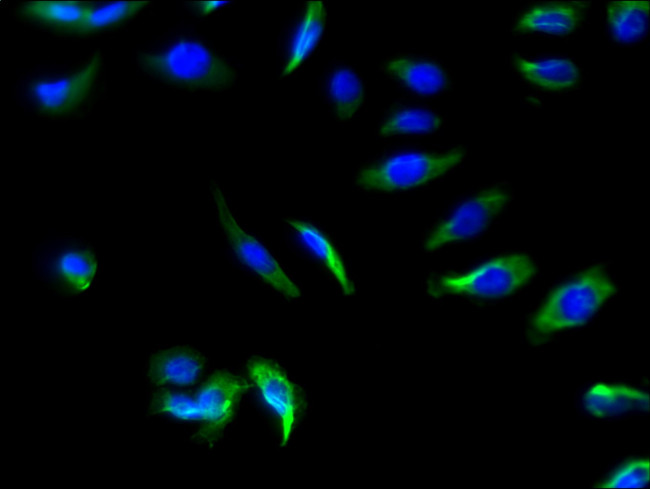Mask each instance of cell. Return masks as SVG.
<instances>
[{"label":"cell","mask_w":650,"mask_h":489,"mask_svg":"<svg viewBox=\"0 0 650 489\" xmlns=\"http://www.w3.org/2000/svg\"><path fill=\"white\" fill-rule=\"evenodd\" d=\"M108 93L105 56L99 49L69 64L39 65L22 73L14 87L20 108L50 122L88 117Z\"/></svg>","instance_id":"obj_1"},{"label":"cell","mask_w":650,"mask_h":489,"mask_svg":"<svg viewBox=\"0 0 650 489\" xmlns=\"http://www.w3.org/2000/svg\"><path fill=\"white\" fill-rule=\"evenodd\" d=\"M136 67L145 76L182 92H224L236 84V66L189 26L168 29L141 49Z\"/></svg>","instance_id":"obj_2"},{"label":"cell","mask_w":650,"mask_h":489,"mask_svg":"<svg viewBox=\"0 0 650 489\" xmlns=\"http://www.w3.org/2000/svg\"><path fill=\"white\" fill-rule=\"evenodd\" d=\"M249 384L242 377L219 370L195 389H151L146 403L151 418L187 425L192 443L215 447L234 420Z\"/></svg>","instance_id":"obj_3"},{"label":"cell","mask_w":650,"mask_h":489,"mask_svg":"<svg viewBox=\"0 0 650 489\" xmlns=\"http://www.w3.org/2000/svg\"><path fill=\"white\" fill-rule=\"evenodd\" d=\"M468 150L462 146H393L356 169L353 185L365 193H394L423 186L457 168Z\"/></svg>","instance_id":"obj_4"},{"label":"cell","mask_w":650,"mask_h":489,"mask_svg":"<svg viewBox=\"0 0 650 489\" xmlns=\"http://www.w3.org/2000/svg\"><path fill=\"white\" fill-rule=\"evenodd\" d=\"M616 285L594 266L551 292L530 321V334L544 338L585 324L616 293Z\"/></svg>","instance_id":"obj_5"},{"label":"cell","mask_w":650,"mask_h":489,"mask_svg":"<svg viewBox=\"0 0 650 489\" xmlns=\"http://www.w3.org/2000/svg\"><path fill=\"white\" fill-rule=\"evenodd\" d=\"M101 261L95 247L81 237L57 236L39 244L32 269L46 288L63 298L84 295L96 283Z\"/></svg>","instance_id":"obj_6"},{"label":"cell","mask_w":650,"mask_h":489,"mask_svg":"<svg viewBox=\"0 0 650 489\" xmlns=\"http://www.w3.org/2000/svg\"><path fill=\"white\" fill-rule=\"evenodd\" d=\"M513 196L507 181H496L459 197L426 230L424 250L433 252L481 234L506 210Z\"/></svg>","instance_id":"obj_7"},{"label":"cell","mask_w":650,"mask_h":489,"mask_svg":"<svg viewBox=\"0 0 650 489\" xmlns=\"http://www.w3.org/2000/svg\"><path fill=\"white\" fill-rule=\"evenodd\" d=\"M211 196L230 261L265 288L287 298L299 297V288L269 248L240 226L216 181L212 183Z\"/></svg>","instance_id":"obj_8"},{"label":"cell","mask_w":650,"mask_h":489,"mask_svg":"<svg viewBox=\"0 0 650 489\" xmlns=\"http://www.w3.org/2000/svg\"><path fill=\"white\" fill-rule=\"evenodd\" d=\"M533 259L526 254L494 258L461 275H447L428 282L433 297L463 295L478 299H499L513 294L536 274Z\"/></svg>","instance_id":"obj_9"},{"label":"cell","mask_w":650,"mask_h":489,"mask_svg":"<svg viewBox=\"0 0 650 489\" xmlns=\"http://www.w3.org/2000/svg\"><path fill=\"white\" fill-rule=\"evenodd\" d=\"M254 389L257 404L279 433L281 446L291 437L303 406V397L296 384L275 362L265 358H253L246 365Z\"/></svg>","instance_id":"obj_10"},{"label":"cell","mask_w":650,"mask_h":489,"mask_svg":"<svg viewBox=\"0 0 650 489\" xmlns=\"http://www.w3.org/2000/svg\"><path fill=\"white\" fill-rule=\"evenodd\" d=\"M590 13L588 1H530L516 10L509 30L519 38L569 39L583 29Z\"/></svg>","instance_id":"obj_11"},{"label":"cell","mask_w":650,"mask_h":489,"mask_svg":"<svg viewBox=\"0 0 650 489\" xmlns=\"http://www.w3.org/2000/svg\"><path fill=\"white\" fill-rule=\"evenodd\" d=\"M506 64L523 85L541 93H572L578 91L585 80L581 65L564 54L512 51Z\"/></svg>","instance_id":"obj_12"},{"label":"cell","mask_w":650,"mask_h":489,"mask_svg":"<svg viewBox=\"0 0 650 489\" xmlns=\"http://www.w3.org/2000/svg\"><path fill=\"white\" fill-rule=\"evenodd\" d=\"M379 71L415 98H437L454 87L451 70L430 54L395 53L386 57Z\"/></svg>","instance_id":"obj_13"},{"label":"cell","mask_w":650,"mask_h":489,"mask_svg":"<svg viewBox=\"0 0 650 489\" xmlns=\"http://www.w3.org/2000/svg\"><path fill=\"white\" fill-rule=\"evenodd\" d=\"M324 2L306 1L283 27L277 44L283 77L294 73L321 42L326 29Z\"/></svg>","instance_id":"obj_14"},{"label":"cell","mask_w":650,"mask_h":489,"mask_svg":"<svg viewBox=\"0 0 650 489\" xmlns=\"http://www.w3.org/2000/svg\"><path fill=\"white\" fill-rule=\"evenodd\" d=\"M207 358L190 346L153 350L144 367V379L150 389H189L204 380Z\"/></svg>","instance_id":"obj_15"},{"label":"cell","mask_w":650,"mask_h":489,"mask_svg":"<svg viewBox=\"0 0 650 489\" xmlns=\"http://www.w3.org/2000/svg\"><path fill=\"white\" fill-rule=\"evenodd\" d=\"M92 1L31 0L13 5L12 17L33 30L53 37L73 39L87 19Z\"/></svg>","instance_id":"obj_16"},{"label":"cell","mask_w":650,"mask_h":489,"mask_svg":"<svg viewBox=\"0 0 650 489\" xmlns=\"http://www.w3.org/2000/svg\"><path fill=\"white\" fill-rule=\"evenodd\" d=\"M287 245L296 254L323 269L346 295L354 292L344 262L330 237L310 221L288 217L284 221Z\"/></svg>","instance_id":"obj_17"},{"label":"cell","mask_w":650,"mask_h":489,"mask_svg":"<svg viewBox=\"0 0 650 489\" xmlns=\"http://www.w3.org/2000/svg\"><path fill=\"white\" fill-rule=\"evenodd\" d=\"M319 93L329 114L340 123L357 116L365 104L362 75L351 65L333 61L319 81Z\"/></svg>","instance_id":"obj_18"},{"label":"cell","mask_w":650,"mask_h":489,"mask_svg":"<svg viewBox=\"0 0 650 489\" xmlns=\"http://www.w3.org/2000/svg\"><path fill=\"white\" fill-rule=\"evenodd\" d=\"M444 124L445 117L435 108L403 98L383 110L375 134L382 138L420 137L437 132Z\"/></svg>","instance_id":"obj_19"},{"label":"cell","mask_w":650,"mask_h":489,"mask_svg":"<svg viewBox=\"0 0 650 489\" xmlns=\"http://www.w3.org/2000/svg\"><path fill=\"white\" fill-rule=\"evenodd\" d=\"M606 37L614 45L632 47L643 43L649 33L648 1H609L602 12Z\"/></svg>","instance_id":"obj_20"},{"label":"cell","mask_w":650,"mask_h":489,"mask_svg":"<svg viewBox=\"0 0 650 489\" xmlns=\"http://www.w3.org/2000/svg\"><path fill=\"white\" fill-rule=\"evenodd\" d=\"M151 6L150 1H92L90 13L73 40L117 33Z\"/></svg>","instance_id":"obj_21"},{"label":"cell","mask_w":650,"mask_h":489,"mask_svg":"<svg viewBox=\"0 0 650 489\" xmlns=\"http://www.w3.org/2000/svg\"><path fill=\"white\" fill-rule=\"evenodd\" d=\"M583 404L589 414L605 418L648 410L649 397L644 391L630 386L599 383L586 392Z\"/></svg>","instance_id":"obj_22"},{"label":"cell","mask_w":650,"mask_h":489,"mask_svg":"<svg viewBox=\"0 0 650 489\" xmlns=\"http://www.w3.org/2000/svg\"><path fill=\"white\" fill-rule=\"evenodd\" d=\"M650 478L648 459H635L626 462L607 480L600 483L601 488H640L645 487Z\"/></svg>","instance_id":"obj_23"},{"label":"cell","mask_w":650,"mask_h":489,"mask_svg":"<svg viewBox=\"0 0 650 489\" xmlns=\"http://www.w3.org/2000/svg\"><path fill=\"white\" fill-rule=\"evenodd\" d=\"M231 3L232 2L230 1L224 0L189 1L183 2V7L191 14L199 17H206L220 12L223 8L229 6Z\"/></svg>","instance_id":"obj_24"}]
</instances>
